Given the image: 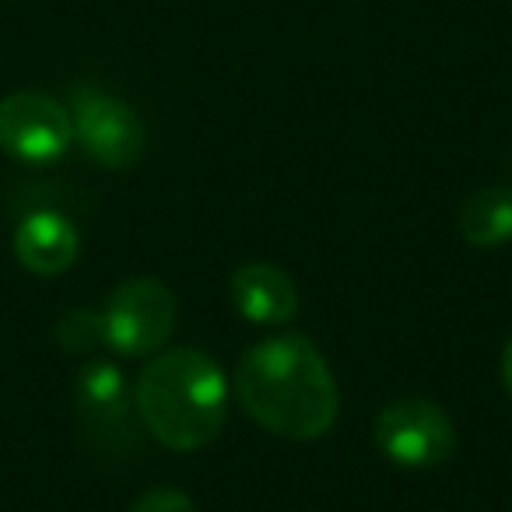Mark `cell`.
Here are the masks:
<instances>
[{"mask_svg": "<svg viewBox=\"0 0 512 512\" xmlns=\"http://www.w3.org/2000/svg\"><path fill=\"white\" fill-rule=\"evenodd\" d=\"M130 512H197V505L179 488H151L130 505Z\"/></svg>", "mask_w": 512, "mask_h": 512, "instance_id": "obj_12", "label": "cell"}, {"mask_svg": "<svg viewBox=\"0 0 512 512\" xmlns=\"http://www.w3.org/2000/svg\"><path fill=\"white\" fill-rule=\"evenodd\" d=\"M141 425L162 446L193 453L218 439L228 418V379L207 351H155L134 386Z\"/></svg>", "mask_w": 512, "mask_h": 512, "instance_id": "obj_2", "label": "cell"}, {"mask_svg": "<svg viewBox=\"0 0 512 512\" xmlns=\"http://www.w3.org/2000/svg\"><path fill=\"white\" fill-rule=\"evenodd\" d=\"M102 344L123 358H144L165 348L176 327V295L158 278L116 285L102 309Z\"/></svg>", "mask_w": 512, "mask_h": 512, "instance_id": "obj_3", "label": "cell"}, {"mask_svg": "<svg viewBox=\"0 0 512 512\" xmlns=\"http://www.w3.org/2000/svg\"><path fill=\"white\" fill-rule=\"evenodd\" d=\"M71 127L78 144L102 169H130L144 155V123L127 102L99 88H78L71 99Z\"/></svg>", "mask_w": 512, "mask_h": 512, "instance_id": "obj_7", "label": "cell"}, {"mask_svg": "<svg viewBox=\"0 0 512 512\" xmlns=\"http://www.w3.org/2000/svg\"><path fill=\"white\" fill-rule=\"evenodd\" d=\"M53 334L64 344V351H88L102 344V316L92 309H71L57 320Z\"/></svg>", "mask_w": 512, "mask_h": 512, "instance_id": "obj_11", "label": "cell"}, {"mask_svg": "<svg viewBox=\"0 0 512 512\" xmlns=\"http://www.w3.org/2000/svg\"><path fill=\"white\" fill-rule=\"evenodd\" d=\"M81 253V235L74 221L57 211H36L15 228V256L18 264L39 278H57L71 271Z\"/></svg>", "mask_w": 512, "mask_h": 512, "instance_id": "obj_8", "label": "cell"}, {"mask_svg": "<svg viewBox=\"0 0 512 512\" xmlns=\"http://www.w3.org/2000/svg\"><path fill=\"white\" fill-rule=\"evenodd\" d=\"M74 404L88 442L106 456H127L137 446V407L123 372L113 362H88L74 383Z\"/></svg>", "mask_w": 512, "mask_h": 512, "instance_id": "obj_5", "label": "cell"}, {"mask_svg": "<svg viewBox=\"0 0 512 512\" xmlns=\"http://www.w3.org/2000/svg\"><path fill=\"white\" fill-rule=\"evenodd\" d=\"M376 446L390 456L397 467L428 470L453 456L456 428L449 414L435 400L400 397L379 411L376 418Z\"/></svg>", "mask_w": 512, "mask_h": 512, "instance_id": "obj_4", "label": "cell"}, {"mask_svg": "<svg viewBox=\"0 0 512 512\" xmlns=\"http://www.w3.org/2000/svg\"><path fill=\"white\" fill-rule=\"evenodd\" d=\"M460 235L477 249L512 242V186H484L460 207Z\"/></svg>", "mask_w": 512, "mask_h": 512, "instance_id": "obj_10", "label": "cell"}, {"mask_svg": "<svg viewBox=\"0 0 512 512\" xmlns=\"http://www.w3.org/2000/svg\"><path fill=\"white\" fill-rule=\"evenodd\" d=\"M71 113L46 92H11L0 99V151L25 165H50L71 148Z\"/></svg>", "mask_w": 512, "mask_h": 512, "instance_id": "obj_6", "label": "cell"}, {"mask_svg": "<svg viewBox=\"0 0 512 512\" xmlns=\"http://www.w3.org/2000/svg\"><path fill=\"white\" fill-rule=\"evenodd\" d=\"M502 383H505V390H509V397H512V337H509V344H505V351H502Z\"/></svg>", "mask_w": 512, "mask_h": 512, "instance_id": "obj_13", "label": "cell"}, {"mask_svg": "<svg viewBox=\"0 0 512 512\" xmlns=\"http://www.w3.org/2000/svg\"><path fill=\"white\" fill-rule=\"evenodd\" d=\"M232 302L249 323L281 327L299 313V288L274 264H242L232 274Z\"/></svg>", "mask_w": 512, "mask_h": 512, "instance_id": "obj_9", "label": "cell"}, {"mask_svg": "<svg viewBox=\"0 0 512 512\" xmlns=\"http://www.w3.org/2000/svg\"><path fill=\"white\" fill-rule=\"evenodd\" d=\"M235 400L264 432L292 442L327 435L341 411L334 369L306 334H278L242 351Z\"/></svg>", "mask_w": 512, "mask_h": 512, "instance_id": "obj_1", "label": "cell"}]
</instances>
